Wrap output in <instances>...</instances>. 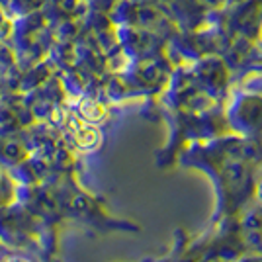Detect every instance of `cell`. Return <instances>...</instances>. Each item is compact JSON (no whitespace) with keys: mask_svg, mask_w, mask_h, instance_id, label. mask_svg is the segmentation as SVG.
Masks as SVG:
<instances>
[{"mask_svg":"<svg viewBox=\"0 0 262 262\" xmlns=\"http://www.w3.org/2000/svg\"><path fill=\"white\" fill-rule=\"evenodd\" d=\"M71 129H73V137L80 149H96L100 143V133L94 125H88L78 120H71Z\"/></svg>","mask_w":262,"mask_h":262,"instance_id":"1","label":"cell"},{"mask_svg":"<svg viewBox=\"0 0 262 262\" xmlns=\"http://www.w3.org/2000/svg\"><path fill=\"white\" fill-rule=\"evenodd\" d=\"M80 114H82V118H84L86 121L96 123V121L104 120L106 110H104V106H102V104L94 102V100H84V102L80 104Z\"/></svg>","mask_w":262,"mask_h":262,"instance_id":"2","label":"cell"},{"mask_svg":"<svg viewBox=\"0 0 262 262\" xmlns=\"http://www.w3.org/2000/svg\"><path fill=\"white\" fill-rule=\"evenodd\" d=\"M8 262H28V260H24V258H10Z\"/></svg>","mask_w":262,"mask_h":262,"instance_id":"3","label":"cell"}]
</instances>
